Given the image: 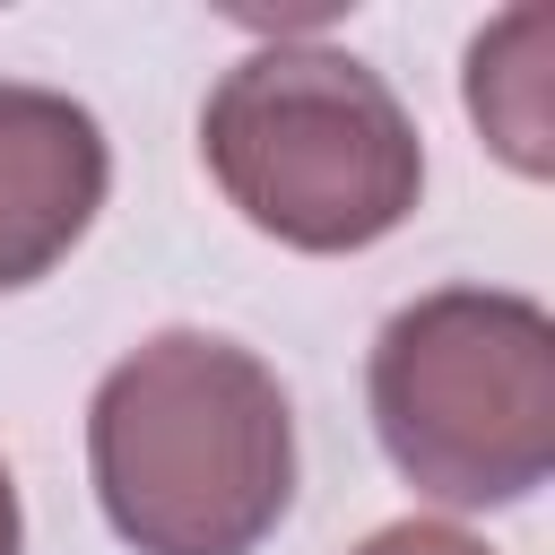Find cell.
I'll use <instances>...</instances> for the list:
<instances>
[{"mask_svg":"<svg viewBox=\"0 0 555 555\" xmlns=\"http://www.w3.org/2000/svg\"><path fill=\"white\" fill-rule=\"evenodd\" d=\"M87 477L130 555H260L295 503L286 382L217 330H156L87 399Z\"/></svg>","mask_w":555,"mask_h":555,"instance_id":"cell-1","label":"cell"},{"mask_svg":"<svg viewBox=\"0 0 555 555\" xmlns=\"http://www.w3.org/2000/svg\"><path fill=\"white\" fill-rule=\"evenodd\" d=\"M199 165L251 234L312 260L390 243L425 191L416 113L338 43L243 52L199 104Z\"/></svg>","mask_w":555,"mask_h":555,"instance_id":"cell-2","label":"cell"},{"mask_svg":"<svg viewBox=\"0 0 555 555\" xmlns=\"http://www.w3.org/2000/svg\"><path fill=\"white\" fill-rule=\"evenodd\" d=\"M382 460L442 512H512L555 477V312L512 286H434L364 356Z\"/></svg>","mask_w":555,"mask_h":555,"instance_id":"cell-3","label":"cell"},{"mask_svg":"<svg viewBox=\"0 0 555 555\" xmlns=\"http://www.w3.org/2000/svg\"><path fill=\"white\" fill-rule=\"evenodd\" d=\"M104 191H113L104 121L61 87L0 78V295L52 278L87 243Z\"/></svg>","mask_w":555,"mask_h":555,"instance_id":"cell-4","label":"cell"},{"mask_svg":"<svg viewBox=\"0 0 555 555\" xmlns=\"http://www.w3.org/2000/svg\"><path fill=\"white\" fill-rule=\"evenodd\" d=\"M546 43L555 17L546 9H512L468 43V121L486 130V147L512 173H546L555 165V104H546Z\"/></svg>","mask_w":555,"mask_h":555,"instance_id":"cell-5","label":"cell"},{"mask_svg":"<svg viewBox=\"0 0 555 555\" xmlns=\"http://www.w3.org/2000/svg\"><path fill=\"white\" fill-rule=\"evenodd\" d=\"M347 555H494V546L468 538L460 520H390V529H373V538L347 546Z\"/></svg>","mask_w":555,"mask_h":555,"instance_id":"cell-6","label":"cell"},{"mask_svg":"<svg viewBox=\"0 0 555 555\" xmlns=\"http://www.w3.org/2000/svg\"><path fill=\"white\" fill-rule=\"evenodd\" d=\"M17 546H26V512H17V477L0 460V555H17Z\"/></svg>","mask_w":555,"mask_h":555,"instance_id":"cell-7","label":"cell"}]
</instances>
